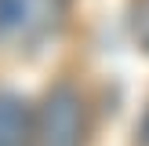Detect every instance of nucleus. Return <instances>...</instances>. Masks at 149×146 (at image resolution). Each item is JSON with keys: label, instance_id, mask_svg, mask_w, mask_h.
I'll use <instances>...</instances> for the list:
<instances>
[{"label": "nucleus", "instance_id": "nucleus-1", "mask_svg": "<svg viewBox=\"0 0 149 146\" xmlns=\"http://www.w3.org/2000/svg\"><path fill=\"white\" fill-rule=\"evenodd\" d=\"M87 131V106L77 84L58 80L47 88L44 102L33 113V139L29 146H84Z\"/></svg>", "mask_w": 149, "mask_h": 146}, {"label": "nucleus", "instance_id": "nucleus-2", "mask_svg": "<svg viewBox=\"0 0 149 146\" xmlns=\"http://www.w3.org/2000/svg\"><path fill=\"white\" fill-rule=\"evenodd\" d=\"M62 0H0V44H33L62 22Z\"/></svg>", "mask_w": 149, "mask_h": 146}, {"label": "nucleus", "instance_id": "nucleus-3", "mask_svg": "<svg viewBox=\"0 0 149 146\" xmlns=\"http://www.w3.org/2000/svg\"><path fill=\"white\" fill-rule=\"evenodd\" d=\"M33 139V110L22 95L0 91V146H29Z\"/></svg>", "mask_w": 149, "mask_h": 146}, {"label": "nucleus", "instance_id": "nucleus-4", "mask_svg": "<svg viewBox=\"0 0 149 146\" xmlns=\"http://www.w3.org/2000/svg\"><path fill=\"white\" fill-rule=\"evenodd\" d=\"M127 29H131V40L149 55V0H131V7H127Z\"/></svg>", "mask_w": 149, "mask_h": 146}, {"label": "nucleus", "instance_id": "nucleus-5", "mask_svg": "<svg viewBox=\"0 0 149 146\" xmlns=\"http://www.w3.org/2000/svg\"><path fill=\"white\" fill-rule=\"evenodd\" d=\"M138 142H142V146H149V110H146L142 124H138Z\"/></svg>", "mask_w": 149, "mask_h": 146}]
</instances>
